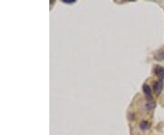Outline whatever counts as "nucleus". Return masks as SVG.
<instances>
[{
  "label": "nucleus",
  "mask_w": 164,
  "mask_h": 135,
  "mask_svg": "<svg viewBox=\"0 0 164 135\" xmlns=\"http://www.w3.org/2000/svg\"><path fill=\"white\" fill-rule=\"evenodd\" d=\"M163 85H164L163 79H159V80H157V81L154 83V85H153V89H154L155 93L159 94V93L161 92L162 88H163Z\"/></svg>",
  "instance_id": "obj_1"
},
{
  "label": "nucleus",
  "mask_w": 164,
  "mask_h": 135,
  "mask_svg": "<svg viewBox=\"0 0 164 135\" xmlns=\"http://www.w3.org/2000/svg\"><path fill=\"white\" fill-rule=\"evenodd\" d=\"M142 91H143V92H144L145 96L147 97V99H149V100H151V99H152L151 89H150V88L149 87V85L144 84V85L142 86Z\"/></svg>",
  "instance_id": "obj_2"
},
{
  "label": "nucleus",
  "mask_w": 164,
  "mask_h": 135,
  "mask_svg": "<svg viewBox=\"0 0 164 135\" xmlns=\"http://www.w3.org/2000/svg\"><path fill=\"white\" fill-rule=\"evenodd\" d=\"M154 58L156 60H164V47L160 48L155 52Z\"/></svg>",
  "instance_id": "obj_3"
},
{
  "label": "nucleus",
  "mask_w": 164,
  "mask_h": 135,
  "mask_svg": "<svg viewBox=\"0 0 164 135\" xmlns=\"http://www.w3.org/2000/svg\"><path fill=\"white\" fill-rule=\"evenodd\" d=\"M155 74L160 79H164V68L161 67V66H155Z\"/></svg>",
  "instance_id": "obj_4"
},
{
  "label": "nucleus",
  "mask_w": 164,
  "mask_h": 135,
  "mask_svg": "<svg viewBox=\"0 0 164 135\" xmlns=\"http://www.w3.org/2000/svg\"><path fill=\"white\" fill-rule=\"evenodd\" d=\"M148 121H141V123H140V128L142 129V130H146L147 128H148Z\"/></svg>",
  "instance_id": "obj_5"
},
{
  "label": "nucleus",
  "mask_w": 164,
  "mask_h": 135,
  "mask_svg": "<svg viewBox=\"0 0 164 135\" xmlns=\"http://www.w3.org/2000/svg\"><path fill=\"white\" fill-rule=\"evenodd\" d=\"M64 3H74V0H69V1H68V0H63Z\"/></svg>",
  "instance_id": "obj_6"
}]
</instances>
